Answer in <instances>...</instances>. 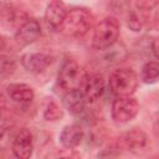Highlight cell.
I'll list each match as a JSON object with an SVG mask.
<instances>
[{
    "mask_svg": "<svg viewBox=\"0 0 159 159\" xmlns=\"http://www.w3.org/2000/svg\"><path fill=\"white\" fill-rule=\"evenodd\" d=\"M93 21L94 17L89 10L84 7H75L66 12L60 30L66 36L80 39L92 29Z\"/></svg>",
    "mask_w": 159,
    "mask_h": 159,
    "instance_id": "1",
    "label": "cell"
},
{
    "mask_svg": "<svg viewBox=\"0 0 159 159\" xmlns=\"http://www.w3.org/2000/svg\"><path fill=\"white\" fill-rule=\"evenodd\" d=\"M120 34V24L114 16H107L94 27L92 47L96 50H107L116 45Z\"/></svg>",
    "mask_w": 159,
    "mask_h": 159,
    "instance_id": "2",
    "label": "cell"
},
{
    "mask_svg": "<svg viewBox=\"0 0 159 159\" xmlns=\"http://www.w3.org/2000/svg\"><path fill=\"white\" fill-rule=\"evenodd\" d=\"M139 78L132 68H117L109 75L108 84L117 97L132 96L138 88Z\"/></svg>",
    "mask_w": 159,
    "mask_h": 159,
    "instance_id": "3",
    "label": "cell"
},
{
    "mask_svg": "<svg viewBox=\"0 0 159 159\" xmlns=\"http://www.w3.org/2000/svg\"><path fill=\"white\" fill-rule=\"evenodd\" d=\"M84 70L73 60H67L58 72V84L66 92L77 91L81 88L82 82L86 77Z\"/></svg>",
    "mask_w": 159,
    "mask_h": 159,
    "instance_id": "4",
    "label": "cell"
},
{
    "mask_svg": "<svg viewBox=\"0 0 159 159\" xmlns=\"http://www.w3.org/2000/svg\"><path fill=\"white\" fill-rule=\"evenodd\" d=\"M139 111L138 101L132 96L117 97L112 104V118L117 123H127L132 120Z\"/></svg>",
    "mask_w": 159,
    "mask_h": 159,
    "instance_id": "5",
    "label": "cell"
},
{
    "mask_svg": "<svg viewBox=\"0 0 159 159\" xmlns=\"http://www.w3.org/2000/svg\"><path fill=\"white\" fill-rule=\"evenodd\" d=\"M81 92L86 99V102L93 103L98 101L103 92H104V78L99 73H87L82 86H81Z\"/></svg>",
    "mask_w": 159,
    "mask_h": 159,
    "instance_id": "6",
    "label": "cell"
},
{
    "mask_svg": "<svg viewBox=\"0 0 159 159\" xmlns=\"http://www.w3.org/2000/svg\"><path fill=\"white\" fill-rule=\"evenodd\" d=\"M11 150L19 159H27L31 157L34 150V140L32 134L27 128H20L16 130L11 143Z\"/></svg>",
    "mask_w": 159,
    "mask_h": 159,
    "instance_id": "7",
    "label": "cell"
},
{
    "mask_svg": "<svg viewBox=\"0 0 159 159\" xmlns=\"http://www.w3.org/2000/svg\"><path fill=\"white\" fill-rule=\"evenodd\" d=\"M41 36V25L35 19H27L24 21L15 32V41L21 45L26 46L35 42Z\"/></svg>",
    "mask_w": 159,
    "mask_h": 159,
    "instance_id": "8",
    "label": "cell"
},
{
    "mask_svg": "<svg viewBox=\"0 0 159 159\" xmlns=\"http://www.w3.org/2000/svg\"><path fill=\"white\" fill-rule=\"evenodd\" d=\"M52 63V57L43 52H27L21 56L22 67L31 73H40Z\"/></svg>",
    "mask_w": 159,
    "mask_h": 159,
    "instance_id": "9",
    "label": "cell"
},
{
    "mask_svg": "<svg viewBox=\"0 0 159 159\" xmlns=\"http://www.w3.org/2000/svg\"><path fill=\"white\" fill-rule=\"evenodd\" d=\"M66 6L61 0H52L46 10H45V15H43V20L47 25L48 29H51L52 31H57L60 30L62 21L66 16Z\"/></svg>",
    "mask_w": 159,
    "mask_h": 159,
    "instance_id": "10",
    "label": "cell"
},
{
    "mask_svg": "<svg viewBox=\"0 0 159 159\" xmlns=\"http://www.w3.org/2000/svg\"><path fill=\"white\" fill-rule=\"evenodd\" d=\"M83 137H84V132L80 124H70L63 127L60 134V142L65 148L73 149L81 144Z\"/></svg>",
    "mask_w": 159,
    "mask_h": 159,
    "instance_id": "11",
    "label": "cell"
},
{
    "mask_svg": "<svg viewBox=\"0 0 159 159\" xmlns=\"http://www.w3.org/2000/svg\"><path fill=\"white\" fill-rule=\"evenodd\" d=\"M122 145L130 152L143 150L148 145V135L142 129L134 128L122 137Z\"/></svg>",
    "mask_w": 159,
    "mask_h": 159,
    "instance_id": "12",
    "label": "cell"
},
{
    "mask_svg": "<svg viewBox=\"0 0 159 159\" xmlns=\"http://www.w3.org/2000/svg\"><path fill=\"white\" fill-rule=\"evenodd\" d=\"M9 98L16 103H30L35 97L32 87L26 83H10L6 87Z\"/></svg>",
    "mask_w": 159,
    "mask_h": 159,
    "instance_id": "13",
    "label": "cell"
},
{
    "mask_svg": "<svg viewBox=\"0 0 159 159\" xmlns=\"http://www.w3.org/2000/svg\"><path fill=\"white\" fill-rule=\"evenodd\" d=\"M65 106L66 108L73 113V114H80L84 111V106H86V99L81 92V89L77 91H70L67 92L66 97H65Z\"/></svg>",
    "mask_w": 159,
    "mask_h": 159,
    "instance_id": "14",
    "label": "cell"
},
{
    "mask_svg": "<svg viewBox=\"0 0 159 159\" xmlns=\"http://www.w3.org/2000/svg\"><path fill=\"white\" fill-rule=\"evenodd\" d=\"M142 80L144 83H155L159 77V65L155 61H149L142 67Z\"/></svg>",
    "mask_w": 159,
    "mask_h": 159,
    "instance_id": "15",
    "label": "cell"
},
{
    "mask_svg": "<svg viewBox=\"0 0 159 159\" xmlns=\"http://www.w3.org/2000/svg\"><path fill=\"white\" fill-rule=\"evenodd\" d=\"M63 112L61 109V107L55 102V101H50L43 111V118L48 122H55L58 120L60 118H62Z\"/></svg>",
    "mask_w": 159,
    "mask_h": 159,
    "instance_id": "16",
    "label": "cell"
},
{
    "mask_svg": "<svg viewBox=\"0 0 159 159\" xmlns=\"http://www.w3.org/2000/svg\"><path fill=\"white\" fill-rule=\"evenodd\" d=\"M16 10L11 5H1L0 6V17L2 19L4 24H7L9 26L16 22Z\"/></svg>",
    "mask_w": 159,
    "mask_h": 159,
    "instance_id": "17",
    "label": "cell"
},
{
    "mask_svg": "<svg viewBox=\"0 0 159 159\" xmlns=\"http://www.w3.org/2000/svg\"><path fill=\"white\" fill-rule=\"evenodd\" d=\"M15 130L11 125H2L0 127V147H6L10 143H12Z\"/></svg>",
    "mask_w": 159,
    "mask_h": 159,
    "instance_id": "18",
    "label": "cell"
},
{
    "mask_svg": "<svg viewBox=\"0 0 159 159\" xmlns=\"http://www.w3.org/2000/svg\"><path fill=\"white\" fill-rule=\"evenodd\" d=\"M145 24L144 16L140 12H130L128 17V27L133 31H140L143 25Z\"/></svg>",
    "mask_w": 159,
    "mask_h": 159,
    "instance_id": "19",
    "label": "cell"
},
{
    "mask_svg": "<svg viewBox=\"0 0 159 159\" xmlns=\"http://www.w3.org/2000/svg\"><path fill=\"white\" fill-rule=\"evenodd\" d=\"M15 67H16L15 61L12 58H10L9 56L0 52V75L12 72L15 70Z\"/></svg>",
    "mask_w": 159,
    "mask_h": 159,
    "instance_id": "20",
    "label": "cell"
},
{
    "mask_svg": "<svg viewBox=\"0 0 159 159\" xmlns=\"http://www.w3.org/2000/svg\"><path fill=\"white\" fill-rule=\"evenodd\" d=\"M130 0H108L109 9L116 14H122L129 9Z\"/></svg>",
    "mask_w": 159,
    "mask_h": 159,
    "instance_id": "21",
    "label": "cell"
},
{
    "mask_svg": "<svg viewBox=\"0 0 159 159\" xmlns=\"http://www.w3.org/2000/svg\"><path fill=\"white\" fill-rule=\"evenodd\" d=\"M4 48H5V40H4L2 36H0V52H1V50H4Z\"/></svg>",
    "mask_w": 159,
    "mask_h": 159,
    "instance_id": "22",
    "label": "cell"
}]
</instances>
